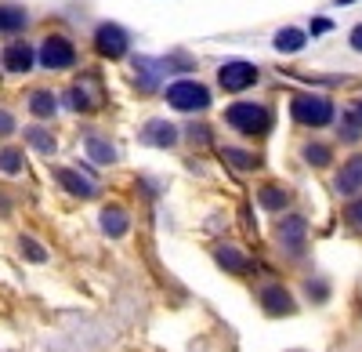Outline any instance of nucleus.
Returning a JSON list of instances; mask_svg holds the SVG:
<instances>
[{"label":"nucleus","mask_w":362,"mask_h":352,"mask_svg":"<svg viewBox=\"0 0 362 352\" xmlns=\"http://www.w3.org/2000/svg\"><path fill=\"white\" fill-rule=\"evenodd\" d=\"M261 305H264V312L268 316H290L293 312V298H290V290L286 287H264L261 290Z\"/></svg>","instance_id":"6e6552de"},{"label":"nucleus","mask_w":362,"mask_h":352,"mask_svg":"<svg viewBox=\"0 0 362 352\" xmlns=\"http://www.w3.org/2000/svg\"><path fill=\"white\" fill-rule=\"evenodd\" d=\"M25 25V11L18 4H0V33H18Z\"/></svg>","instance_id":"2eb2a0df"},{"label":"nucleus","mask_w":362,"mask_h":352,"mask_svg":"<svg viewBox=\"0 0 362 352\" xmlns=\"http://www.w3.org/2000/svg\"><path fill=\"white\" fill-rule=\"evenodd\" d=\"M76 62V51L66 37H47L40 47V66L44 69H69Z\"/></svg>","instance_id":"39448f33"},{"label":"nucleus","mask_w":362,"mask_h":352,"mask_svg":"<svg viewBox=\"0 0 362 352\" xmlns=\"http://www.w3.org/2000/svg\"><path fill=\"white\" fill-rule=\"evenodd\" d=\"M25 142L33 145V149H40V153H54V138L44 127H25Z\"/></svg>","instance_id":"6ab92c4d"},{"label":"nucleus","mask_w":362,"mask_h":352,"mask_svg":"<svg viewBox=\"0 0 362 352\" xmlns=\"http://www.w3.org/2000/svg\"><path fill=\"white\" fill-rule=\"evenodd\" d=\"M0 171H4V174H18L22 171V153L18 149H4V153H0Z\"/></svg>","instance_id":"412c9836"},{"label":"nucleus","mask_w":362,"mask_h":352,"mask_svg":"<svg viewBox=\"0 0 362 352\" xmlns=\"http://www.w3.org/2000/svg\"><path fill=\"white\" fill-rule=\"evenodd\" d=\"M225 124L235 127V131H243V135H264L268 124H272V116H268L264 106L235 102V106H228V113H225Z\"/></svg>","instance_id":"f257e3e1"},{"label":"nucleus","mask_w":362,"mask_h":352,"mask_svg":"<svg viewBox=\"0 0 362 352\" xmlns=\"http://www.w3.org/2000/svg\"><path fill=\"white\" fill-rule=\"evenodd\" d=\"M87 106H90V98H87V95L80 91V87H73V91H69V109H76V113H83Z\"/></svg>","instance_id":"393cba45"},{"label":"nucleus","mask_w":362,"mask_h":352,"mask_svg":"<svg viewBox=\"0 0 362 352\" xmlns=\"http://www.w3.org/2000/svg\"><path fill=\"white\" fill-rule=\"evenodd\" d=\"M218 261H221L228 273H247V269H250L247 254H243V251H235V247H221V251H218Z\"/></svg>","instance_id":"dca6fc26"},{"label":"nucleus","mask_w":362,"mask_h":352,"mask_svg":"<svg viewBox=\"0 0 362 352\" xmlns=\"http://www.w3.org/2000/svg\"><path fill=\"white\" fill-rule=\"evenodd\" d=\"M18 247H22V254H25L29 261H44V258H47V251H44L33 237H22V240H18Z\"/></svg>","instance_id":"4be33fe9"},{"label":"nucleus","mask_w":362,"mask_h":352,"mask_svg":"<svg viewBox=\"0 0 362 352\" xmlns=\"http://www.w3.org/2000/svg\"><path fill=\"white\" fill-rule=\"evenodd\" d=\"M225 157H228L235 167H257V157H247L243 149H225Z\"/></svg>","instance_id":"b1692460"},{"label":"nucleus","mask_w":362,"mask_h":352,"mask_svg":"<svg viewBox=\"0 0 362 352\" xmlns=\"http://www.w3.org/2000/svg\"><path fill=\"white\" fill-rule=\"evenodd\" d=\"M95 47H98V55H105V58H124V55H127V33H124V25L102 22V25L95 29Z\"/></svg>","instance_id":"20e7f679"},{"label":"nucleus","mask_w":362,"mask_h":352,"mask_svg":"<svg viewBox=\"0 0 362 352\" xmlns=\"http://www.w3.org/2000/svg\"><path fill=\"white\" fill-rule=\"evenodd\" d=\"M290 113L300 127H326L334 120V106H329L322 95H297L290 102Z\"/></svg>","instance_id":"f03ea898"},{"label":"nucleus","mask_w":362,"mask_h":352,"mask_svg":"<svg viewBox=\"0 0 362 352\" xmlns=\"http://www.w3.org/2000/svg\"><path fill=\"white\" fill-rule=\"evenodd\" d=\"M358 135H362V124H358V116L351 113V116H348V131H344V138H358Z\"/></svg>","instance_id":"a878e982"},{"label":"nucleus","mask_w":362,"mask_h":352,"mask_svg":"<svg viewBox=\"0 0 362 352\" xmlns=\"http://www.w3.org/2000/svg\"><path fill=\"white\" fill-rule=\"evenodd\" d=\"M305 237H308V225H305V218L290 215V218H283V222H279V244H283L290 254H297L300 247H305Z\"/></svg>","instance_id":"0eeeda50"},{"label":"nucleus","mask_w":362,"mask_h":352,"mask_svg":"<svg viewBox=\"0 0 362 352\" xmlns=\"http://www.w3.org/2000/svg\"><path fill=\"white\" fill-rule=\"evenodd\" d=\"M58 182H62L66 193H73V196H80V200H90V196H95V182H90L87 174L73 171V167H62V171H58Z\"/></svg>","instance_id":"1a4fd4ad"},{"label":"nucleus","mask_w":362,"mask_h":352,"mask_svg":"<svg viewBox=\"0 0 362 352\" xmlns=\"http://www.w3.org/2000/svg\"><path fill=\"white\" fill-rule=\"evenodd\" d=\"M102 229L109 232V237H124V232H127V211L116 208V203H112V208H105L102 211Z\"/></svg>","instance_id":"ddd939ff"},{"label":"nucleus","mask_w":362,"mask_h":352,"mask_svg":"<svg viewBox=\"0 0 362 352\" xmlns=\"http://www.w3.org/2000/svg\"><path fill=\"white\" fill-rule=\"evenodd\" d=\"M305 44H308V37L300 33V29H279L276 33V47L279 51H300Z\"/></svg>","instance_id":"a211bd4d"},{"label":"nucleus","mask_w":362,"mask_h":352,"mask_svg":"<svg viewBox=\"0 0 362 352\" xmlns=\"http://www.w3.org/2000/svg\"><path fill=\"white\" fill-rule=\"evenodd\" d=\"M0 62L11 73H25V69H33V51H29V44H8L4 55H0Z\"/></svg>","instance_id":"9d476101"},{"label":"nucleus","mask_w":362,"mask_h":352,"mask_svg":"<svg viewBox=\"0 0 362 352\" xmlns=\"http://www.w3.org/2000/svg\"><path fill=\"white\" fill-rule=\"evenodd\" d=\"M358 189H362V157L348 160V164L341 167V174H337V193L351 196V193H358Z\"/></svg>","instance_id":"9b49d317"},{"label":"nucleus","mask_w":362,"mask_h":352,"mask_svg":"<svg viewBox=\"0 0 362 352\" xmlns=\"http://www.w3.org/2000/svg\"><path fill=\"white\" fill-rule=\"evenodd\" d=\"M326 29H329L326 18H315V22H312V33H326Z\"/></svg>","instance_id":"c756f323"},{"label":"nucleus","mask_w":362,"mask_h":352,"mask_svg":"<svg viewBox=\"0 0 362 352\" xmlns=\"http://www.w3.org/2000/svg\"><path fill=\"white\" fill-rule=\"evenodd\" d=\"M348 222L351 225H362V200H355L351 208H348Z\"/></svg>","instance_id":"bb28decb"},{"label":"nucleus","mask_w":362,"mask_h":352,"mask_svg":"<svg viewBox=\"0 0 362 352\" xmlns=\"http://www.w3.org/2000/svg\"><path fill=\"white\" fill-rule=\"evenodd\" d=\"M29 109H33V116H40V120H47V116H54L58 102L51 91H33V98H29Z\"/></svg>","instance_id":"f3484780"},{"label":"nucleus","mask_w":362,"mask_h":352,"mask_svg":"<svg viewBox=\"0 0 362 352\" xmlns=\"http://www.w3.org/2000/svg\"><path fill=\"white\" fill-rule=\"evenodd\" d=\"M218 80H221V87L225 91H247V87L257 80V66H250V62H225L221 69H218Z\"/></svg>","instance_id":"423d86ee"},{"label":"nucleus","mask_w":362,"mask_h":352,"mask_svg":"<svg viewBox=\"0 0 362 352\" xmlns=\"http://www.w3.org/2000/svg\"><path fill=\"white\" fill-rule=\"evenodd\" d=\"M11 131H15V120L8 113H0V135H11Z\"/></svg>","instance_id":"cd10ccee"},{"label":"nucleus","mask_w":362,"mask_h":352,"mask_svg":"<svg viewBox=\"0 0 362 352\" xmlns=\"http://www.w3.org/2000/svg\"><path fill=\"white\" fill-rule=\"evenodd\" d=\"M167 102L181 113H192V109H206L210 106V91L196 80H177L167 87Z\"/></svg>","instance_id":"7ed1b4c3"},{"label":"nucleus","mask_w":362,"mask_h":352,"mask_svg":"<svg viewBox=\"0 0 362 352\" xmlns=\"http://www.w3.org/2000/svg\"><path fill=\"white\" fill-rule=\"evenodd\" d=\"M351 47H355V51H362V25H355V29H351Z\"/></svg>","instance_id":"c85d7f7f"},{"label":"nucleus","mask_w":362,"mask_h":352,"mask_svg":"<svg viewBox=\"0 0 362 352\" xmlns=\"http://www.w3.org/2000/svg\"><path fill=\"white\" fill-rule=\"evenodd\" d=\"M148 145H160V149H167V145H174L177 142V131H174V124H167V120H153L145 127V135H141Z\"/></svg>","instance_id":"f8f14e48"},{"label":"nucleus","mask_w":362,"mask_h":352,"mask_svg":"<svg viewBox=\"0 0 362 352\" xmlns=\"http://www.w3.org/2000/svg\"><path fill=\"white\" fill-rule=\"evenodd\" d=\"M83 149L90 153V160H95V164H112V160H116L112 142H105V138H98V135H90V138L83 142Z\"/></svg>","instance_id":"4468645a"},{"label":"nucleus","mask_w":362,"mask_h":352,"mask_svg":"<svg viewBox=\"0 0 362 352\" xmlns=\"http://www.w3.org/2000/svg\"><path fill=\"white\" fill-rule=\"evenodd\" d=\"M305 160L315 164V167H326V164H329V149H326V145H308V149H305Z\"/></svg>","instance_id":"5701e85b"},{"label":"nucleus","mask_w":362,"mask_h":352,"mask_svg":"<svg viewBox=\"0 0 362 352\" xmlns=\"http://www.w3.org/2000/svg\"><path fill=\"white\" fill-rule=\"evenodd\" d=\"M261 208H268V211H283V208H286V193L276 189V186L261 189Z\"/></svg>","instance_id":"aec40b11"}]
</instances>
